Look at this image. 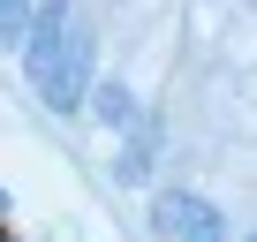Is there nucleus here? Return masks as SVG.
Wrapping results in <instances>:
<instances>
[{
  "mask_svg": "<svg viewBox=\"0 0 257 242\" xmlns=\"http://www.w3.org/2000/svg\"><path fill=\"white\" fill-rule=\"evenodd\" d=\"M91 68H98V38H91V23L76 16V23H68V46H61V61H53V76L38 83V91H46V106H53V113H76V106H83Z\"/></svg>",
  "mask_w": 257,
  "mask_h": 242,
  "instance_id": "f257e3e1",
  "label": "nucleus"
},
{
  "mask_svg": "<svg viewBox=\"0 0 257 242\" xmlns=\"http://www.w3.org/2000/svg\"><path fill=\"white\" fill-rule=\"evenodd\" d=\"M152 227H159L167 242H227L219 204H204L197 189H159V197H152Z\"/></svg>",
  "mask_w": 257,
  "mask_h": 242,
  "instance_id": "f03ea898",
  "label": "nucleus"
},
{
  "mask_svg": "<svg viewBox=\"0 0 257 242\" xmlns=\"http://www.w3.org/2000/svg\"><path fill=\"white\" fill-rule=\"evenodd\" d=\"M68 23H76V8H46L38 31L23 38V68H31V83L53 76V61H61V46H68Z\"/></svg>",
  "mask_w": 257,
  "mask_h": 242,
  "instance_id": "7ed1b4c3",
  "label": "nucleus"
},
{
  "mask_svg": "<svg viewBox=\"0 0 257 242\" xmlns=\"http://www.w3.org/2000/svg\"><path fill=\"white\" fill-rule=\"evenodd\" d=\"M152 152H159V113H137V129H128V152H121V182H144L152 174Z\"/></svg>",
  "mask_w": 257,
  "mask_h": 242,
  "instance_id": "20e7f679",
  "label": "nucleus"
},
{
  "mask_svg": "<svg viewBox=\"0 0 257 242\" xmlns=\"http://www.w3.org/2000/svg\"><path fill=\"white\" fill-rule=\"evenodd\" d=\"M98 113L113 121V129H137V106H128V91H121V83H98Z\"/></svg>",
  "mask_w": 257,
  "mask_h": 242,
  "instance_id": "39448f33",
  "label": "nucleus"
},
{
  "mask_svg": "<svg viewBox=\"0 0 257 242\" xmlns=\"http://www.w3.org/2000/svg\"><path fill=\"white\" fill-rule=\"evenodd\" d=\"M23 31V0H0V38H16Z\"/></svg>",
  "mask_w": 257,
  "mask_h": 242,
  "instance_id": "423d86ee",
  "label": "nucleus"
},
{
  "mask_svg": "<svg viewBox=\"0 0 257 242\" xmlns=\"http://www.w3.org/2000/svg\"><path fill=\"white\" fill-rule=\"evenodd\" d=\"M249 242H257V234H249Z\"/></svg>",
  "mask_w": 257,
  "mask_h": 242,
  "instance_id": "0eeeda50",
  "label": "nucleus"
}]
</instances>
